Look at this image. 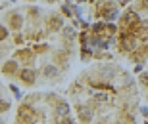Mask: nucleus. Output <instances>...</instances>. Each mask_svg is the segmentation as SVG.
<instances>
[{"mask_svg":"<svg viewBox=\"0 0 148 124\" xmlns=\"http://www.w3.org/2000/svg\"><path fill=\"white\" fill-rule=\"evenodd\" d=\"M21 78H23V82H25V84H35V73H33V71L25 69L21 73Z\"/></svg>","mask_w":148,"mask_h":124,"instance_id":"obj_1","label":"nucleus"},{"mask_svg":"<svg viewBox=\"0 0 148 124\" xmlns=\"http://www.w3.org/2000/svg\"><path fill=\"white\" fill-rule=\"evenodd\" d=\"M67 113H69V107H67L66 103H60V105H58V115H62V117H67Z\"/></svg>","mask_w":148,"mask_h":124,"instance_id":"obj_2","label":"nucleus"},{"mask_svg":"<svg viewBox=\"0 0 148 124\" xmlns=\"http://www.w3.org/2000/svg\"><path fill=\"white\" fill-rule=\"evenodd\" d=\"M42 73H44L46 76H54L56 73H58V71H56L54 67H46V69H42Z\"/></svg>","mask_w":148,"mask_h":124,"instance_id":"obj_3","label":"nucleus"},{"mask_svg":"<svg viewBox=\"0 0 148 124\" xmlns=\"http://www.w3.org/2000/svg\"><path fill=\"white\" fill-rule=\"evenodd\" d=\"M12 25L14 27H19L21 23H19V16H12Z\"/></svg>","mask_w":148,"mask_h":124,"instance_id":"obj_4","label":"nucleus"},{"mask_svg":"<svg viewBox=\"0 0 148 124\" xmlns=\"http://www.w3.org/2000/svg\"><path fill=\"white\" fill-rule=\"evenodd\" d=\"M62 124H73V122H71L69 119H66V120H62Z\"/></svg>","mask_w":148,"mask_h":124,"instance_id":"obj_5","label":"nucleus"}]
</instances>
